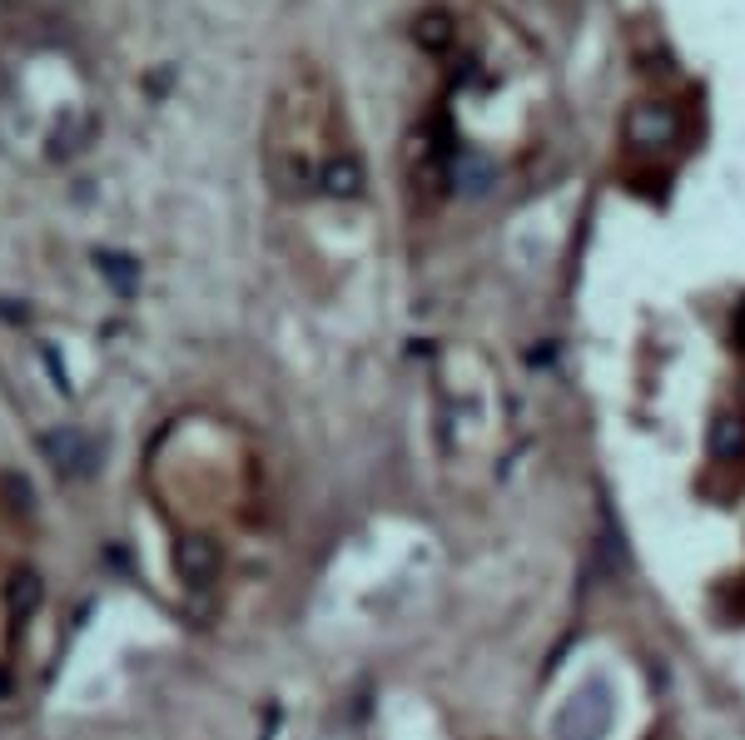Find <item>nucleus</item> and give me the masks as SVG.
I'll use <instances>...</instances> for the list:
<instances>
[{"mask_svg":"<svg viewBox=\"0 0 745 740\" xmlns=\"http://www.w3.org/2000/svg\"><path fill=\"white\" fill-rule=\"evenodd\" d=\"M418 40H423L428 50H443L447 40H452V30H447V15H438V10H433V15L418 25Z\"/></svg>","mask_w":745,"mask_h":740,"instance_id":"7ed1b4c3","label":"nucleus"},{"mask_svg":"<svg viewBox=\"0 0 745 740\" xmlns=\"http://www.w3.org/2000/svg\"><path fill=\"white\" fill-rule=\"evenodd\" d=\"M323 179H328V189H333V194H358V184H363V174H358V164H353V159L328 164V169H323Z\"/></svg>","mask_w":745,"mask_h":740,"instance_id":"f03ea898","label":"nucleus"},{"mask_svg":"<svg viewBox=\"0 0 745 740\" xmlns=\"http://www.w3.org/2000/svg\"><path fill=\"white\" fill-rule=\"evenodd\" d=\"M731 447L745 452V428L741 423H721V428H716V452H731Z\"/></svg>","mask_w":745,"mask_h":740,"instance_id":"20e7f679","label":"nucleus"},{"mask_svg":"<svg viewBox=\"0 0 745 740\" xmlns=\"http://www.w3.org/2000/svg\"><path fill=\"white\" fill-rule=\"evenodd\" d=\"M626 135H631V145H666V140H676V115L666 105H636L626 120Z\"/></svg>","mask_w":745,"mask_h":740,"instance_id":"f257e3e1","label":"nucleus"}]
</instances>
